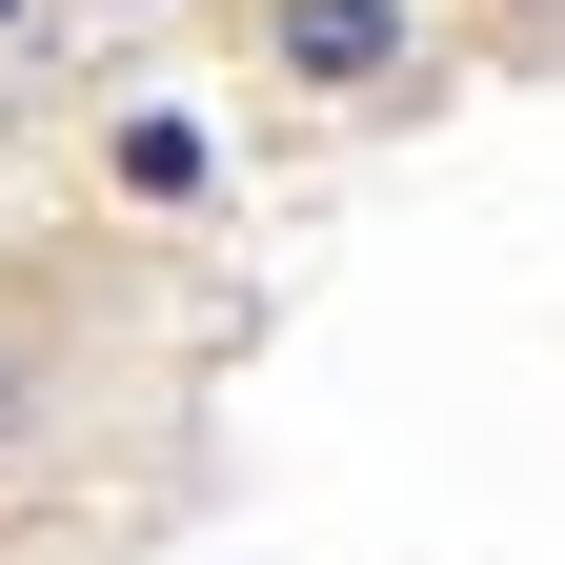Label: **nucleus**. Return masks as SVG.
Here are the masks:
<instances>
[{"label":"nucleus","mask_w":565,"mask_h":565,"mask_svg":"<svg viewBox=\"0 0 565 565\" xmlns=\"http://www.w3.org/2000/svg\"><path fill=\"white\" fill-rule=\"evenodd\" d=\"M0 404H21V384H0Z\"/></svg>","instance_id":"nucleus-2"},{"label":"nucleus","mask_w":565,"mask_h":565,"mask_svg":"<svg viewBox=\"0 0 565 565\" xmlns=\"http://www.w3.org/2000/svg\"><path fill=\"white\" fill-rule=\"evenodd\" d=\"M263 82H303V102H384V82H404V0H263Z\"/></svg>","instance_id":"nucleus-1"}]
</instances>
